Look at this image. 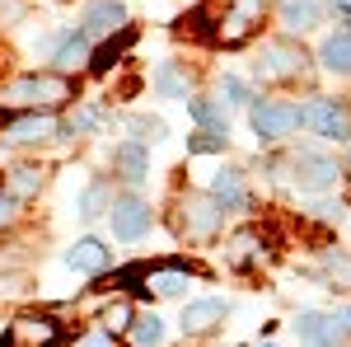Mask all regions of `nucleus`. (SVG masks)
<instances>
[{
    "label": "nucleus",
    "instance_id": "1",
    "mask_svg": "<svg viewBox=\"0 0 351 347\" xmlns=\"http://www.w3.org/2000/svg\"><path fill=\"white\" fill-rule=\"evenodd\" d=\"M263 14H267V0H206L197 10V24L206 28L216 43L239 47V43H248L263 28Z\"/></svg>",
    "mask_w": 351,
    "mask_h": 347
},
{
    "label": "nucleus",
    "instance_id": "2",
    "mask_svg": "<svg viewBox=\"0 0 351 347\" xmlns=\"http://www.w3.org/2000/svg\"><path fill=\"white\" fill-rule=\"evenodd\" d=\"M75 94V85L66 80V76H24V80H14L10 89H5V104H14V108H56V104H66Z\"/></svg>",
    "mask_w": 351,
    "mask_h": 347
},
{
    "label": "nucleus",
    "instance_id": "3",
    "mask_svg": "<svg viewBox=\"0 0 351 347\" xmlns=\"http://www.w3.org/2000/svg\"><path fill=\"white\" fill-rule=\"evenodd\" d=\"M304 122V113L295 104H276V99H263V104H253V132L263 136V141H281V136H291Z\"/></svg>",
    "mask_w": 351,
    "mask_h": 347
},
{
    "label": "nucleus",
    "instance_id": "4",
    "mask_svg": "<svg viewBox=\"0 0 351 347\" xmlns=\"http://www.w3.org/2000/svg\"><path fill=\"white\" fill-rule=\"evenodd\" d=\"M300 113H304V127H314L319 136H332V141H347L351 136V113L337 99H309Z\"/></svg>",
    "mask_w": 351,
    "mask_h": 347
},
{
    "label": "nucleus",
    "instance_id": "5",
    "mask_svg": "<svg viewBox=\"0 0 351 347\" xmlns=\"http://www.w3.org/2000/svg\"><path fill=\"white\" fill-rule=\"evenodd\" d=\"M304 47H295V43H263V61H258V71H263V80H291V76H300L304 71Z\"/></svg>",
    "mask_w": 351,
    "mask_h": 347
},
{
    "label": "nucleus",
    "instance_id": "6",
    "mask_svg": "<svg viewBox=\"0 0 351 347\" xmlns=\"http://www.w3.org/2000/svg\"><path fill=\"white\" fill-rule=\"evenodd\" d=\"M84 33H89V38L127 33V10H122L117 0H89V5H84Z\"/></svg>",
    "mask_w": 351,
    "mask_h": 347
},
{
    "label": "nucleus",
    "instance_id": "7",
    "mask_svg": "<svg viewBox=\"0 0 351 347\" xmlns=\"http://www.w3.org/2000/svg\"><path fill=\"white\" fill-rule=\"evenodd\" d=\"M112 235L117 240H141L145 235V225H150V207L141 202V197H122V202H112Z\"/></svg>",
    "mask_w": 351,
    "mask_h": 347
},
{
    "label": "nucleus",
    "instance_id": "8",
    "mask_svg": "<svg viewBox=\"0 0 351 347\" xmlns=\"http://www.w3.org/2000/svg\"><path fill=\"white\" fill-rule=\"evenodd\" d=\"M295 333H300L304 347H342L347 343V328H342L337 320H328V315H300Z\"/></svg>",
    "mask_w": 351,
    "mask_h": 347
},
{
    "label": "nucleus",
    "instance_id": "9",
    "mask_svg": "<svg viewBox=\"0 0 351 347\" xmlns=\"http://www.w3.org/2000/svg\"><path fill=\"white\" fill-rule=\"evenodd\" d=\"M220 197H188L183 202V225H188V235L197 240H206V235H216L220 230Z\"/></svg>",
    "mask_w": 351,
    "mask_h": 347
},
{
    "label": "nucleus",
    "instance_id": "10",
    "mask_svg": "<svg viewBox=\"0 0 351 347\" xmlns=\"http://www.w3.org/2000/svg\"><path fill=\"white\" fill-rule=\"evenodd\" d=\"M291 179H295L300 188H328L332 179H337V164L328 160V155H314V150H300V155H291Z\"/></svg>",
    "mask_w": 351,
    "mask_h": 347
},
{
    "label": "nucleus",
    "instance_id": "11",
    "mask_svg": "<svg viewBox=\"0 0 351 347\" xmlns=\"http://www.w3.org/2000/svg\"><path fill=\"white\" fill-rule=\"evenodd\" d=\"M47 136H56V122L47 113H24L5 127V141H14V146H33V141H47Z\"/></svg>",
    "mask_w": 351,
    "mask_h": 347
},
{
    "label": "nucleus",
    "instance_id": "12",
    "mask_svg": "<svg viewBox=\"0 0 351 347\" xmlns=\"http://www.w3.org/2000/svg\"><path fill=\"white\" fill-rule=\"evenodd\" d=\"M220 320H225V300H197V305L183 310V328L188 333H211Z\"/></svg>",
    "mask_w": 351,
    "mask_h": 347
},
{
    "label": "nucleus",
    "instance_id": "13",
    "mask_svg": "<svg viewBox=\"0 0 351 347\" xmlns=\"http://www.w3.org/2000/svg\"><path fill=\"white\" fill-rule=\"evenodd\" d=\"M66 263L75 267V272H104V267H108V249L99 240H75L71 254H66Z\"/></svg>",
    "mask_w": 351,
    "mask_h": 347
},
{
    "label": "nucleus",
    "instance_id": "14",
    "mask_svg": "<svg viewBox=\"0 0 351 347\" xmlns=\"http://www.w3.org/2000/svg\"><path fill=\"white\" fill-rule=\"evenodd\" d=\"M211 197H220V207L243 212V207H248V192H243V183H239V169H220L216 179H211Z\"/></svg>",
    "mask_w": 351,
    "mask_h": 347
},
{
    "label": "nucleus",
    "instance_id": "15",
    "mask_svg": "<svg viewBox=\"0 0 351 347\" xmlns=\"http://www.w3.org/2000/svg\"><path fill=\"white\" fill-rule=\"evenodd\" d=\"M281 24L291 28V33H309V28L319 24V0H286L281 5Z\"/></svg>",
    "mask_w": 351,
    "mask_h": 347
},
{
    "label": "nucleus",
    "instance_id": "16",
    "mask_svg": "<svg viewBox=\"0 0 351 347\" xmlns=\"http://www.w3.org/2000/svg\"><path fill=\"white\" fill-rule=\"evenodd\" d=\"M324 66L328 71H337V76H351V33H332L324 43Z\"/></svg>",
    "mask_w": 351,
    "mask_h": 347
},
{
    "label": "nucleus",
    "instance_id": "17",
    "mask_svg": "<svg viewBox=\"0 0 351 347\" xmlns=\"http://www.w3.org/2000/svg\"><path fill=\"white\" fill-rule=\"evenodd\" d=\"M155 89H160L164 99H192V76H183L178 66H160Z\"/></svg>",
    "mask_w": 351,
    "mask_h": 347
},
{
    "label": "nucleus",
    "instance_id": "18",
    "mask_svg": "<svg viewBox=\"0 0 351 347\" xmlns=\"http://www.w3.org/2000/svg\"><path fill=\"white\" fill-rule=\"evenodd\" d=\"M145 287L155 295H183L188 287V272H178V267H160V272H145Z\"/></svg>",
    "mask_w": 351,
    "mask_h": 347
},
{
    "label": "nucleus",
    "instance_id": "19",
    "mask_svg": "<svg viewBox=\"0 0 351 347\" xmlns=\"http://www.w3.org/2000/svg\"><path fill=\"white\" fill-rule=\"evenodd\" d=\"M112 164H117V174H122L127 183H141V179H145V150H141V146H122V150L112 155Z\"/></svg>",
    "mask_w": 351,
    "mask_h": 347
},
{
    "label": "nucleus",
    "instance_id": "20",
    "mask_svg": "<svg viewBox=\"0 0 351 347\" xmlns=\"http://www.w3.org/2000/svg\"><path fill=\"white\" fill-rule=\"evenodd\" d=\"M258 230H239V235H234V240H230V249H225V258H230V263L234 267H243V263H253V258H258Z\"/></svg>",
    "mask_w": 351,
    "mask_h": 347
},
{
    "label": "nucleus",
    "instance_id": "21",
    "mask_svg": "<svg viewBox=\"0 0 351 347\" xmlns=\"http://www.w3.org/2000/svg\"><path fill=\"white\" fill-rule=\"evenodd\" d=\"M38 188H43V169H33V164L10 169V197H33Z\"/></svg>",
    "mask_w": 351,
    "mask_h": 347
},
{
    "label": "nucleus",
    "instance_id": "22",
    "mask_svg": "<svg viewBox=\"0 0 351 347\" xmlns=\"http://www.w3.org/2000/svg\"><path fill=\"white\" fill-rule=\"evenodd\" d=\"M132 343H136V347H160V343H164V324L155 320V315H136Z\"/></svg>",
    "mask_w": 351,
    "mask_h": 347
},
{
    "label": "nucleus",
    "instance_id": "23",
    "mask_svg": "<svg viewBox=\"0 0 351 347\" xmlns=\"http://www.w3.org/2000/svg\"><path fill=\"white\" fill-rule=\"evenodd\" d=\"M84 61H89V43H84V38H66V43L56 47V66H61V71H75Z\"/></svg>",
    "mask_w": 351,
    "mask_h": 347
},
{
    "label": "nucleus",
    "instance_id": "24",
    "mask_svg": "<svg viewBox=\"0 0 351 347\" xmlns=\"http://www.w3.org/2000/svg\"><path fill=\"white\" fill-rule=\"evenodd\" d=\"M192 113H197V122H202L206 132H220V136H230V127H225V113H220V108H211L206 99H192Z\"/></svg>",
    "mask_w": 351,
    "mask_h": 347
},
{
    "label": "nucleus",
    "instance_id": "25",
    "mask_svg": "<svg viewBox=\"0 0 351 347\" xmlns=\"http://www.w3.org/2000/svg\"><path fill=\"white\" fill-rule=\"evenodd\" d=\"M225 141H230V136L206 132V127H202V132H197V136L188 141V150H192V155H216V150H225Z\"/></svg>",
    "mask_w": 351,
    "mask_h": 347
},
{
    "label": "nucleus",
    "instance_id": "26",
    "mask_svg": "<svg viewBox=\"0 0 351 347\" xmlns=\"http://www.w3.org/2000/svg\"><path fill=\"white\" fill-rule=\"evenodd\" d=\"M14 333H19V338H38V343H52V338H56L52 320H19Z\"/></svg>",
    "mask_w": 351,
    "mask_h": 347
},
{
    "label": "nucleus",
    "instance_id": "27",
    "mask_svg": "<svg viewBox=\"0 0 351 347\" xmlns=\"http://www.w3.org/2000/svg\"><path fill=\"white\" fill-rule=\"evenodd\" d=\"M239 104H248V89H243V80L225 76L220 80V108H239Z\"/></svg>",
    "mask_w": 351,
    "mask_h": 347
},
{
    "label": "nucleus",
    "instance_id": "28",
    "mask_svg": "<svg viewBox=\"0 0 351 347\" xmlns=\"http://www.w3.org/2000/svg\"><path fill=\"white\" fill-rule=\"evenodd\" d=\"M127 324H136L132 305H127V300H117V305H108V315H104V328H108V333H122Z\"/></svg>",
    "mask_w": 351,
    "mask_h": 347
},
{
    "label": "nucleus",
    "instance_id": "29",
    "mask_svg": "<svg viewBox=\"0 0 351 347\" xmlns=\"http://www.w3.org/2000/svg\"><path fill=\"white\" fill-rule=\"evenodd\" d=\"M328 277H332L342 291H351V258L347 254H328Z\"/></svg>",
    "mask_w": 351,
    "mask_h": 347
},
{
    "label": "nucleus",
    "instance_id": "30",
    "mask_svg": "<svg viewBox=\"0 0 351 347\" xmlns=\"http://www.w3.org/2000/svg\"><path fill=\"white\" fill-rule=\"evenodd\" d=\"M132 132L141 136V141H160V136H164V122H155V117H136Z\"/></svg>",
    "mask_w": 351,
    "mask_h": 347
},
{
    "label": "nucleus",
    "instance_id": "31",
    "mask_svg": "<svg viewBox=\"0 0 351 347\" xmlns=\"http://www.w3.org/2000/svg\"><path fill=\"white\" fill-rule=\"evenodd\" d=\"M104 202H108V188L94 183L89 192H84V216H99V212H104Z\"/></svg>",
    "mask_w": 351,
    "mask_h": 347
},
{
    "label": "nucleus",
    "instance_id": "32",
    "mask_svg": "<svg viewBox=\"0 0 351 347\" xmlns=\"http://www.w3.org/2000/svg\"><path fill=\"white\" fill-rule=\"evenodd\" d=\"M99 117H104L99 108H84V113H75V117H71V132H89V127H99Z\"/></svg>",
    "mask_w": 351,
    "mask_h": 347
},
{
    "label": "nucleus",
    "instance_id": "33",
    "mask_svg": "<svg viewBox=\"0 0 351 347\" xmlns=\"http://www.w3.org/2000/svg\"><path fill=\"white\" fill-rule=\"evenodd\" d=\"M75 347H112V333H108V328H99V333H89V338H80Z\"/></svg>",
    "mask_w": 351,
    "mask_h": 347
},
{
    "label": "nucleus",
    "instance_id": "34",
    "mask_svg": "<svg viewBox=\"0 0 351 347\" xmlns=\"http://www.w3.org/2000/svg\"><path fill=\"white\" fill-rule=\"evenodd\" d=\"M10 216H14V197H10V192H0V225H5Z\"/></svg>",
    "mask_w": 351,
    "mask_h": 347
},
{
    "label": "nucleus",
    "instance_id": "35",
    "mask_svg": "<svg viewBox=\"0 0 351 347\" xmlns=\"http://www.w3.org/2000/svg\"><path fill=\"white\" fill-rule=\"evenodd\" d=\"M0 347H19V333H14V328H10V333H5V338H0Z\"/></svg>",
    "mask_w": 351,
    "mask_h": 347
},
{
    "label": "nucleus",
    "instance_id": "36",
    "mask_svg": "<svg viewBox=\"0 0 351 347\" xmlns=\"http://www.w3.org/2000/svg\"><path fill=\"white\" fill-rule=\"evenodd\" d=\"M337 5H342V10H351V0H337Z\"/></svg>",
    "mask_w": 351,
    "mask_h": 347
},
{
    "label": "nucleus",
    "instance_id": "37",
    "mask_svg": "<svg viewBox=\"0 0 351 347\" xmlns=\"http://www.w3.org/2000/svg\"><path fill=\"white\" fill-rule=\"evenodd\" d=\"M347 197H351V174H347Z\"/></svg>",
    "mask_w": 351,
    "mask_h": 347
},
{
    "label": "nucleus",
    "instance_id": "38",
    "mask_svg": "<svg viewBox=\"0 0 351 347\" xmlns=\"http://www.w3.org/2000/svg\"><path fill=\"white\" fill-rule=\"evenodd\" d=\"M342 320H347V324H351V310H347V315H342Z\"/></svg>",
    "mask_w": 351,
    "mask_h": 347
},
{
    "label": "nucleus",
    "instance_id": "39",
    "mask_svg": "<svg viewBox=\"0 0 351 347\" xmlns=\"http://www.w3.org/2000/svg\"><path fill=\"white\" fill-rule=\"evenodd\" d=\"M258 347H271V343H258Z\"/></svg>",
    "mask_w": 351,
    "mask_h": 347
}]
</instances>
